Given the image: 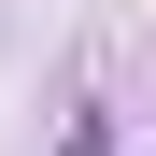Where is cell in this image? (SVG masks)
Returning a JSON list of instances; mask_svg holds the SVG:
<instances>
[{
  "instance_id": "cell-1",
  "label": "cell",
  "mask_w": 156,
  "mask_h": 156,
  "mask_svg": "<svg viewBox=\"0 0 156 156\" xmlns=\"http://www.w3.org/2000/svg\"><path fill=\"white\" fill-rule=\"evenodd\" d=\"M57 156H114V128H99V114H71V142H57Z\"/></svg>"
}]
</instances>
